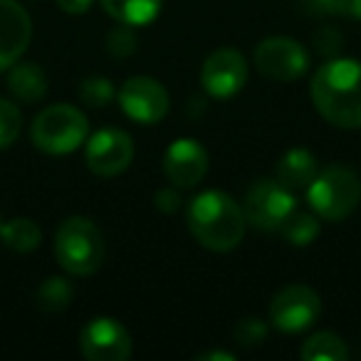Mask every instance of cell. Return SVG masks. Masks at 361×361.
I'll return each instance as SVG.
<instances>
[{"instance_id":"obj_8","label":"cell","mask_w":361,"mask_h":361,"mask_svg":"<svg viewBox=\"0 0 361 361\" xmlns=\"http://www.w3.org/2000/svg\"><path fill=\"white\" fill-rule=\"evenodd\" d=\"M322 312V300L312 287L290 285L275 295L270 305V319L280 331L297 334L310 329Z\"/></svg>"},{"instance_id":"obj_27","label":"cell","mask_w":361,"mask_h":361,"mask_svg":"<svg viewBox=\"0 0 361 361\" xmlns=\"http://www.w3.org/2000/svg\"><path fill=\"white\" fill-rule=\"evenodd\" d=\"M180 206V196H178V188H161L156 191V208L164 213H176Z\"/></svg>"},{"instance_id":"obj_22","label":"cell","mask_w":361,"mask_h":361,"mask_svg":"<svg viewBox=\"0 0 361 361\" xmlns=\"http://www.w3.org/2000/svg\"><path fill=\"white\" fill-rule=\"evenodd\" d=\"M23 129V114L13 102L0 99V149H8L18 141Z\"/></svg>"},{"instance_id":"obj_24","label":"cell","mask_w":361,"mask_h":361,"mask_svg":"<svg viewBox=\"0 0 361 361\" xmlns=\"http://www.w3.org/2000/svg\"><path fill=\"white\" fill-rule=\"evenodd\" d=\"M233 339L240 346H245V349L260 346L267 339V324L262 319H255V317H247V319L238 322L235 331H233Z\"/></svg>"},{"instance_id":"obj_2","label":"cell","mask_w":361,"mask_h":361,"mask_svg":"<svg viewBox=\"0 0 361 361\" xmlns=\"http://www.w3.org/2000/svg\"><path fill=\"white\" fill-rule=\"evenodd\" d=\"M245 211L223 191H203L188 206V228L203 247L228 252L245 235Z\"/></svg>"},{"instance_id":"obj_5","label":"cell","mask_w":361,"mask_h":361,"mask_svg":"<svg viewBox=\"0 0 361 361\" xmlns=\"http://www.w3.org/2000/svg\"><path fill=\"white\" fill-rule=\"evenodd\" d=\"M32 144L52 156L72 154L87 139V116L72 104H52L30 126Z\"/></svg>"},{"instance_id":"obj_15","label":"cell","mask_w":361,"mask_h":361,"mask_svg":"<svg viewBox=\"0 0 361 361\" xmlns=\"http://www.w3.org/2000/svg\"><path fill=\"white\" fill-rule=\"evenodd\" d=\"M317 173H319L317 159L307 149L287 151L280 159V164H277V180H280L285 188H290L292 193L307 191V186L314 180Z\"/></svg>"},{"instance_id":"obj_32","label":"cell","mask_w":361,"mask_h":361,"mask_svg":"<svg viewBox=\"0 0 361 361\" xmlns=\"http://www.w3.org/2000/svg\"><path fill=\"white\" fill-rule=\"evenodd\" d=\"M0 226H3V223H0Z\"/></svg>"},{"instance_id":"obj_1","label":"cell","mask_w":361,"mask_h":361,"mask_svg":"<svg viewBox=\"0 0 361 361\" xmlns=\"http://www.w3.org/2000/svg\"><path fill=\"white\" fill-rule=\"evenodd\" d=\"M314 109L339 129H361V62L329 60L312 77Z\"/></svg>"},{"instance_id":"obj_17","label":"cell","mask_w":361,"mask_h":361,"mask_svg":"<svg viewBox=\"0 0 361 361\" xmlns=\"http://www.w3.org/2000/svg\"><path fill=\"white\" fill-rule=\"evenodd\" d=\"M164 0H102V8L121 25H149L161 13Z\"/></svg>"},{"instance_id":"obj_3","label":"cell","mask_w":361,"mask_h":361,"mask_svg":"<svg viewBox=\"0 0 361 361\" xmlns=\"http://www.w3.org/2000/svg\"><path fill=\"white\" fill-rule=\"evenodd\" d=\"M55 257L70 275H94L104 262V238L90 218L72 216L62 221L55 235Z\"/></svg>"},{"instance_id":"obj_21","label":"cell","mask_w":361,"mask_h":361,"mask_svg":"<svg viewBox=\"0 0 361 361\" xmlns=\"http://www.w3.org/2000/svg\"><path fill=\"white\" fill-rule=\"evenodd\" d=\"M72 297H75V290L65 277H50L37 290V307L42 312L57 314V312H65L70 307Z\"/></svg>"},{"instance_id":"obj_29","label":"cell","mask_w":361,"mask_h":361,"mask_svg":"<svg viewBox=\"0 0 361 361\" xmlns=\"http://www.w3.org/2000/svg\"><path fill=\"white\" fill-rule=\"evenodd\" d=\"M57 6L65 13H70V16H82V13L90 11L92 0H57Z\"/></svg>"},{"instance_id":"obj_31","label":"cell","mask_w":361,"mask_h":361,"mask_svg":"<svg viewBox=\"0 0 361 361\" xmlns=\"http://www.w3.org/2000/svg\"><path fill=\"white\" fill-rule=\"evenodd\" d=\"M198 361H233L235 356L228 354V351H203V354L196 356Z\"/></svg>"},{"instance_id":"obj_18","label":"cell","mask_w":361,"mask_h":361,"mask_svg":"<svg viewBox=\"0 0 361 361\" xmlns=\"http://www.w3.org/2000/svg\"><path fill=\"white\" fill-rule=\"evenodd\" d=\"M0 240L3 245L16 252H32L42 240V231L30 218H16V221L0 226Z\"/></svg>"},{"instance_id":"obj_11","label":"cell","mask_w":361,"mask_h":361,"mask_svg":"<svg viewBox=\"0 0 361 361\" xmlns=\"http://www.w3.org/2000/svg\"><path fill=\"white\" fill-rule=\"evenodd\" d=\"M247 82V65L245 57L233 47H221L211 52L208 60L203 62L201 85L216 99H228L235 97Z\"/></svg>"},{"instance_id":"obj_26","label":"cell","mask_w":361,"mask_h":361,"mask_svg":"<svg viewBox=\"0 0 361 361\" xmlns=\"http://www.w3.org/2000/svg\"><path fill=\"white\" fill-rule=\"evenodd\" d=\"M314 42H317V52H322V55H326V57H334L336 52L341 50L344 37H341V32L336 30V27H322L314 35Z\"/></svg>"},{"instance_id":"obj_23","label":"cell","mask_w":361,"mask_h":361,"mask_svg":"<svg viewBox=\"0 0 361 361\" xmlns=\"http://www.w3.org/2000/svg\"><path fill=\"white\" fill-rule=\"evenodd\" d=\"M80 99L87 106H94V109L106 106L114 99V85L106 77H90L80 85Z\"/></svg>"},{"instance_id":"obj_20","label":"cell","mask_w":361,"mask_h":361,"mask_svg":"<svg viewBox=\"0 0 361 361\" xmlns=\"http://www.w3.org/2000/svg\"><path fill=\"white\" fill-rule=\"evenodd\" d=\"M280 233L285 235L287 243L297 247H305L319 235V216H312V213H302V211H292L285 218V223L280 226Z\"/></svg>"},{"instance_id":"obj_19","label":"cell","mask_w":361,"mask_h":361,"mask_svg":"<svg viewBox=\"0 0 361 361\" xmlns=\"http://www.w3.org/2000/svg\"><path fill=\"white\" fill-rule=\"evenodd\" d=\"M300 356L305 361H346L349 351H346L344 341L331 331H319V334L310 336L302 344Z\"/></svg>"},{"instance_id":"obj_28","label":"cell","mask_w":361,"mask_h":361,"mask_svg":"<svg viewBox=\"0 0 361 361\" xmlns=\"http://www.w3.org/2000/svg\"><path fill=\"white\" fill-rule=\"evenodd\" d=\"M302 8L312 16H331L339 11V0H302Z\"/></svg>"},{"instance_id":"obj_6","label":"cell","mask_w":361,"mask_h":361,"mask_svg":"<svg viewBox=\"0 0 361 361\" xmlns=\"http://www.w3.org/2000/svg\"><path fill=\"white\" fill-rule=\"evenodd\" d=\"M295 211V193L280 180L262 178L247 188L245 218L252 228L260 231H280L285 218Z\"/></svg>"},{"instance_id":"obj_14","label":"cell","mask_w":361,"mask_h":361,"mask_svg":"<svg viewBox=\"0 0 361 361\" xmlns=\"http://www.w3.org/2000/svg\"><path fill=\"white\" fill-rule=\"evenodd\" d=\"M32 37L30 16L16 0H0V72L11 70Z\"/></svg>"},{"instance_id":"obj_16","label":"cell","mask_w":361,"mask_h":361,"mask_svg":"<svg viewBox=\"0 0 361 361\" xmlns=\"http://www.w3.org/2000/svg\"><path fill=\"white\" fill-rule=\"evenodd\" d=\"M8 87H11L13 97L25 104H35L47 94V75L40 65L35 62H23V65H13L11 75H8Z\"/></svg>"},{"instance_id":"obj_4","label":"cell","mask_w":361,"mask_h":361,"mask_svg":"<svg viewBox=\"0 0 361 361\" xmlns=\"http://www.w3.org/2000/svg\"><path fill=\"white\" fill-rule=\"evenodd\" d=\"M361 201V180L351 169L329 166L307 186V203L322 221H344Z\"/></svg>"},{"instance_id":"obj_10","label":"cell","mask_w":361,"mask_h":361,"mask_svg":"<svg viewBox=\"0 0 361 361\" xmlns=\"http://www.w3.org/2000/svg\"><path fill=\"white\" fill-rule=\"evenodd\" d=\"M134 159V141L121 129H102L90 139L85 149V161L92 173L102 178H114L124 173Z\"/></svg>"},{"instance_id":"obj_30","label":"cell","mask_w":361,"mask_h":361,"mask_svg":"<svg viewBox=\"0 0 361 361\" xmlns=\"http://www.w3.org/2000/svg\"><path fill=\"white\" fill-rule=\"evenodd\" d=\"M339 16L354 18V20H361V0H339Z\"/></svg>"},{"instance_id":"obj_13","label":"cell","mask_w":361,"mask_h":361,"mask_svg":"<svg viewBox=\"0 0 361 361\" xmlns=\"http://www.w3.org/2000/svg\"><path fill=\"white\" fill-rule=\"evenodd\" d=\"M208 171V154L196 139H176L164 154V173L176 188H193Z\"/></svg>"},{"instance_id":"obj_7","label":"cell","mask_w":361,"mask_h":361,"mask_svg":"<svg viewBox=\"0 0 361 361\" xmlns=\"http://www.w3.org/2000/svg\"><path fill=\"white\" fill-rule=\"evenodd\" d=\"M255 67L272 82H295L310 67V55L292 37H267L255 50Z\"/></svg>"},{"instance_id":"obj_9","label":"cell","mask_w":361,"mask_h":361,"mask_svg":"<svg viewBox=\"0 0 361 361\" xmlns=\"http://www.w3.org/2000/svg\"><path fill=\"white\" fill-rule=\"evenodd\" d=\"M80 349L90 361H126L131 356V336L121 322L97 317L82 326Z\"/></svg>"},{"instance_id":"obj_25","label":"cell","mask_w":361,"mask_h":361,"mask_svg":"<svg viewBox=\"0 0 361 361\" xmlns=\"http://www.w3.org/2000/svg\"><path fill=\"white\" fill-rule=\"evenodd\" d=\"M134 47H136L134 32L129 30V25H121V23H119V27H114V30L109 32V37H106V50H109L114 57L131 55Z\"/></svg>"},{"instance_id":"obj_12","label":"cell","mask_w":361,"mask_h":361,"mask_svg":"<svg viewBox=\"0 0 361 361\" xmlns=\"http://www.w3.org/2000/svg\"><path fill=\"white\" fill-rule=\"evenodd\" d=\"M119 104L129 119L139 124H156L169 111V92L154 77H131L121 87Z\"/></svg>"}]
</instances>
